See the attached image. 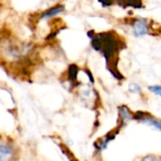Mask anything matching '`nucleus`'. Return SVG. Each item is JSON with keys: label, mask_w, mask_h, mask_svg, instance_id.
Returning a JSON list of instances; mask_svg holds the SVG:
<instances>
[{"label": "nucleus", "mask_w": 161, "mask_h": 161, "mask_svg": "<svg viewBox=\"0 0 161 161\" xmlns=\"http://www.w3.org/2000/svg\"><path fill=\"white\" fill-rule=\"evenodd\" d=\"M104 6H109L110 4H111V2H110V0H99Z\"/></svg>", "instance_id": "8"}, {"label": "nucleus", "mask_w": 161, "mask_h": 161, "mask_svg": "<svg viewBox=\"0 0 161 161\" xmlns=\"http://www.w3.org/2000/svg\"><path fill=\"white\" fill-rule=\"evenodd\" d=\"M142 122H144L145 124L151 125V126H154L155 128L158 129L161 131V122L158 120H156V119H153L152 117H148V118H142Z\"/></svg>", "instance_id": "4"}, {"label": "nucleus", "mask_w": 161, "mask_h": 161, "mask_svg": "<svg viewBox=\"0 0 161 161\" xmlns=\"http://www.w3.org/2000/svg\"><path fill=\"white\" fill-rule=\"evenodd\" d=\"M132 29H133L135 36L141 37V36L146 35L148 33V25H147L146 20L137 19L132 25Z\"/></svg>", "instance_id": "1"}, {"label": "nucleus", "mask_w": 161, "mask_h": 161, "mask_svg": "<svg viewBox=\"0 0 161 161\" xmlns=\"http://www.w3.org/2000/svg\"><path fill=\"white\" fill-rule=\"evenodd\" d=\"M0 157H1V161H13V153L11 149L5 144L1 145L0 149Z\"/></svg>", "instance_id": "2"}, {"label": "nucleus", "mask_w": 161, "mask_h": 161, "mask_svg": "<svg viewBox=\"0 0 161 161\" xmlns=\"http://www.w3.org/2000/svg\"><path fill=\"white\" fill-rule=\"evenodd\" d=\"M63 9H64V8H63L62 6H58V7L51 8L50 9H48L46 12H44V13L42 14V18H45V19H47V18L53 17V16H55V15H57V14H58V13L62 12V11H63Z\"/></svg>", "instance_id": "3"}, {"label": "nucleus", "mask_w": 161, "mask_h": 161, "mask_svg": "<svg viewBox=\"0 0 161 161\" xmlns=\"http://www.w3.org/2000/svg\"><path fill=\"white\" fill-rule=\"evenodd\" d=\"M148 89L155 94L161 96V86H150Z\"/></svg>", "instance_id": "5"}, {"label": "nucleus", "mask_w": 161, "mask_h": 161, "mask_svg": "<svg viewBox=\"0 0 161 161\" xmlns=\"http://www.w3.org/2000/svg\"><path fill=\"white\" fill-rule=\"evenodd\" d=\"M69 75H70L71 78H73V79L76 78V66H75V65L71 66V68L69 70Z\"/></svg>", "instance_id": "6"}, {"label": "nucleus", "mask_w": 161, "mask_h": 161, "mask_svg": "<svg viewBox=\"0 0 161 161\" xmlns=\"http://www.w3.org/2000/svg\"><path fill=\"white\" fill-rule=\"evenodd\" d=\"M142 161H160L158 158H155V157H146V158H144L143 159Z\"/></svg>", "instance_id": "7"}]
</instances>
